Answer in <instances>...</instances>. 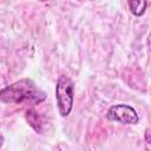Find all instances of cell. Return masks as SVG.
I'll return each mask as SVG.
<instances>
[{"label": "cell", "mask_w": 151, "mask_h": 151, "mask_svg": "<svg viewBox=\"0 0 151 151\" xmlns=\"http://www.w3.org/2000/svg\"><path fill=\"white\" fill-rule=\"evenodd\" d=\"M127 5H129L132 14H134L136 17H140L144 14L146 6H147V2L145 0H137V1H129Z\"/></svg>", "instance_id": "4"}, {"label": "cell", "mask_w": 151, "mask_h": 151, "mask_svg": "<svg viewBox=\"0 0 151 151\" xmlns=\"http://www.w3.org/2000/svg\"><path fill=\"white\" fill-rule=\"evenodd\" d=\"M55 99L59 113L63 117H67L74 103V85L67 76H60L55 85Z\"/></svg>", "instance_id": "2"}, {"label": "cell", "mask_w": 151, "mask_h": 151, "mask_svg": "<svg viewBox=\"0 0 151 151\" xmlns=\"http://www.w3.org/2000/svg\"><path fill=\"white\" fill-rule=\"evenodd\" d=\"M106 117L111 122H117L125 125L137 124L139 122V116L137 111L132 106L126 104H117L111 106L107 110Z\"/></svg>", "instance_id": "3"}, {"label": "cell", "mask_w": 151, "mask_h": 151, "mask_svg": "<svg viewBox=\"0 0 151 151\" xmlns=\"http://www.w3.org/2000/svg\"><path fill=\"white\" fill-rule=\"evenodd\" d=\"M0 99L2 103L40 104L46 99V94L40 91L31 79L25 78L2 88Z\"/></svg>", "instance_id": "1"}]
</instances>
